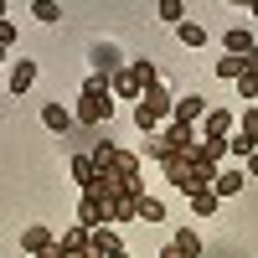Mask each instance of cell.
<instances>
[{"instance_id":"obj_1","label":"cell","mask_w":258,"mask_h":258,"mask_svg":"<svg viewBox=\"0 0 258 258\" xmlns=\"http://www.w3.org/2000/svg\"><path fill=\"white\" fill-rule=\"evenodd\" d=\"M217 170H222V165H212V160L202 155V145H197V150H186V155H170V160H165V181L191 202V197H202V191L217 186Z\"/></svg>"},{"instance_id":"obj_2","label":"cell","mask_w":258,"mask_h":258,"mask_svg":"<svg viewBox=\"0 0 258 258\" xmlns=\"http://www.w3.org/2000/svg\"><path fill=\"white\" fill-rule=\"evenodd\" d=\"M197 145H202L197 124H176V119H170L160 135H145V140H140V155H155V160L165 165L170 155H186V150H197Z\"/></svg>"},{"instance_id":"obj_3","label":"cell","mask_w":258,"mask_h":258,"mask_svg":"<svg viewBox=\"0 0 258 258\" xmlns=\"http://www.w3.org/2000/svg\"><path fill=\"white\" fill-rule=\"evenodd\" d=\"M78 124H103V119H109L114 114V88H109V78H88V83H83V93H78Z\"/></svg>"},{"instance_id":"obj_4","label":"cell","mask_w":258,"mask_h":258,"mask_svg":"<svg viewBox=\"0 0 258 258\" xmlns=\"http://www.w3.org/2000/svg\"><path fill=\"white\" fill-rule=\"evenodd\" d=\"M165 119H176V98H170L165 83H155V88L135 103V129H140V135H155Z\"/></svg>"},{"instance_id":"obj_5","label":"cell","mask_w":258,"mask_h":258,"mask_svg":"<svg viewBox=\"0 0 258 258\" xmlns=\"http://www.w3.org/2000/svg\"><path fill=\"white\" fill-rule=\"evenodd\" d=\"M21 248H26V253H31V258H47V253H52V248H57V232H52V227H47V222H31V227H26V232H21Z\"/></svg>"},{"instance_id":"obj_6","label":"cell","mask_w":258,"mask_h":258,"mask_svg":"<svg viewBox=\"0 0 258 258\" xmlns=\"http://www.w3.org/2000/svg\"><path fill=\"white\" fill-rule=\"evenodd\" d=\"M93 73H98V78L124 73V57H119V47H114V41H93Z\"/></svg>"},{"instance_id":"obj_7","label":"cell","mask_w":258,"mask_h":258,"mask_svg":"<svg viewBox=\"0 0 258 258\" xmlns=\"http://www.w3.org/2000/svg\"><path fill=\"white\" fill-rule=\"evenodd\" d=\"M232 129H238V119H232L227 109H212L202 119V140H232Z\"/></svg>"},{"instance_id":"obj_8","label":"cell","mask_w":258,"mask_h":258,"mask_svg":"<svg viewBox=\"0 0 258 258\" xmlns=\"http://www.w3.org/2000/svg\"><path fill=\"white\" fill-rule=\"evenodd\" d=\"M212 114V103L202 98V93H181L176 98V124H197V119H207Z\"/></svg>"},{"instance_id":"obj_9","label":"cell","mask_w":258,"mask_h":258,"mask_svg":"<svg viewBox=\"0 0 258 258\" xmlns=\"http://www.w3.org/2000/svg\"><path fill=\"white\" fill-rule=\"evenodd\" d=\"M36 83V62L31 57H16V68H11V78H6V88H11V98H21Z\"/></svg>"},{"instance_id":"obj_10","label":"cell","mask_w":258,"mask_h":258,"mask_svg":"<svg viewBox=\"0 0 258 258\" xmlns=\"http://www.w3.org/2000/svg\"><path fill=\"white\" fill-rule=\"evenodd\" d=\"M222 52L227 57H248V52H258V41H253L248 26H232V31H222Z\"/></svg>"},{"instance_id":"obj_11","label":"cell","mask_w":258,"mask_h":258,"mask_svg":"<svg viewBox=\"0 0 258 258\" xmlns=\"http://www.w3.org/2000/svg\"><path fill=\"white\" fill-rule=\"evenodd\" d=\"M243 186H248V170L227 165V170H217V186H212V191H217V197H238Z\"/></svg>"},{"instance_id":"obj_12","label":"cell","mask_w":258,"mask_h":258,"mask_svg":"<svg viewBox=\"0 0 258 258\" xmlns=\"http://www.w3.org/2000/svg\"><path fill=\"white\" fill-rule=\"evenodd\" d=\"M109 88H114V98H135V103L145 98V88H140V83H135V73H129V68L109 78Z\"/></svg>"},{"instance_id":"obj_13","label":"cell","mask_w":258,"mask_h":258,"mask_svg":"<svg viewBox=\"0 0 258 258\" xmlns=\"http://www.w3.org/2000/svg\"><path fill=\"white\" fill-rule=\"evenodd\" d=\"M78 114H68V109H62V103H47V109H41V124H47L52 129V135H62V129H68Z\"/></svg>"},{"instance_id":"obj_14","label":"cell","mask_w":258,"mask_h":258,"mask_svg":"<svg viewBox=\"0 0 258 258\" xmlns=\"http://www.w3.org/2000/svg\"><path fill=\"white\" fill-rule=\"evenodd\" d=\"M93 176H98V165H93V155H73V181L88 191L93 186Z\"/></svg>"},{"instance_id":"obj_15","label":"cell","mask_w":258,"mask_h":258,"mask_svg":"<svg viewBox=\"0 0 258 258\" xmlns=\"http://www.w3.org/2000/svg\"><path fill=\"white\" fill-rule=\"evenodd\" d=\"M129 73H135V83H140L145 93H150V88L160 83V78H155V62H145V57H140V62H129Z\"/></svg>"},{"instance_id":"obj_16","label":"cell","mask_w":258,"mask_h":258,"mask_svg":"<svg viewBox=\"0 0 258 258\" xmlns=\"http://www.w3.org/2000/svg\"><path fill=\"white\" fill-rule=\"evenodd\" d=\"M217 207H222L217 191H202V197H191V212H197V217H217Z\"/></svg>"},{"instance_id":"obj_17","label":"cell","mask_w":258,"mask_h":258,"mask_svg":"<svg viewBox=\"0 0 258 258\" xmlns=\"http://www.w3.org/2000/svg\"><path fill=\"white\" fill-rule=\"evenodd\" d=\"M217 78H248V68H243V57H217Z\"/></svg>"},{"instance_id":"obj_18","label":"cell","mask_w":258,"mask_h":258,"mask_svg":"<svg viewBox=\"0 0 258 258\" xmlns=\"http://www.w3.org/2000/svg\"><path fill=\"white\" fill-rule=\"evenodd\" d=\"M176 248H181L186 258H197V253H202V238H197V227H181V232H176Z\"/></svg>"},{"instance_id":"obj_19","label":"cell","mask_w":258,"mask_h":258,"mask_svg":"<svg viewBox=\"0 0 258 258\" xmlns=\"http://www.w3.org/2000/svg\"><path fill=\"white\" fill-rule=\"evenodd\" d=\"M160 21H170V26H186V6H181V0H160Z\"/></svg>"},{"instance_id":"obj_20","label":"cell","mask_w":258,"mask_h":258,"mask_svg":"<svg viewBox=\"0 0 258 258\" xmlns=\"http://www.w3.org/2000/svg\"><path fill=\"white\" fill-rule=\"evenodd\" d=\"M140 222H165V207H160L155 197H145V202H140Z\"/></svg>"},{"instance_id":"obj_21","label":"cell","mask_w":258,"mask_h":258,"mask_svg":"<svg viewBox=\"0 0 258 258\" xmlns=\"http://www.w3.org/2000/svg\"><path fill=\"white\" fill-rule=\"evenodd\" d=\"M238 135H243V140H253V145H258V109H248V114H243V119H238Z\"/></svg>"},{"instance_id":"obj_22","label":"cell","mask_w":258,"mask_h":258,"mask_svg":"<svg viewBox=\"0 0 258 258\" xmlns=\"http://www.w3.org/2000/svg\"><path fill=\"white\" fill-rule=\"evenodd\" d=\"M181 31V41H186V47H202V41H207V31L197 26V21H186V26H176Z\"/></svg>"},{"instance_id":"obj_23","label":"cell","mask_w":258,"mask_h":258,"mask_svg":"<svg viewBox=\"0 0 258 258\" xmlns=\"http://www.w3.org/2000/svg\"><path fill=\"white\" fill-rule=\"evenodd\" d=\"M202 155H207L212 165H222V155H227V140H202Z\"/></svg>"},{"instance_id":"obj_24","label":"cell","mask_w":258,"mask_h":258,"mask_svg":"<svg viewBox=\"0 0 258 258\" xmlns=\"http://www.w3.org/2000/svg\"><path fill=\"white\" fill-rule=\"evenodd\" d=\"M36 21H47V26H57V21H62V6H52V0H41V6L31 11Z\"/></svg>"},{"instance_id":"obj_25","label":"cell","mask_w":258,"mask_h":258,"mask_svg":"<svg viewBox=\"0 0 258 258\" xmlns=\"http://www.w3.org/2000/svg\"><path fill=\"white\" fill-rule=\"evenodd\" d=\"M238 93L243 98H258V78H238Z\"/></svg>"},{"instance_id":"obj_26","label":"cell","mask_w":258,"mask_h":258,"mask_svg":"<svg viewBox=\"0 0 258 258\" xmlns=\"http://www.w3.org/2000/svg\"><path fill=\"white\" fill-rule=\"evenodd\" d=\"M243 170H248V181H258V155H248V165H243Z\"/></svg>"},{"instance_id":"obj_27","label":"cell","mask_w":258,"mask_h":258,"mask_svg":"<svg viewBox=\"0 0 258 258\" xmlns=\"http://www.w3.org/2000/svg\"><path fill=\"white\" fill-rule=\"evenodd\" d=\"M160 258H186V253H181V248H176V243H170V248H165V253H160Z\"/></svg>"},{"instance_id":"obj_28","label":"cell","mask_w":258,"mask_h":258,"mask_svg":"<svg viewBox=\"0 0 258 258\" xmlns=\"http://www.w3.org/2000/svg\"><path fill=\"white\" fill-rule=\"evenodd\" d=\"M248 16H253V21H258V0H253V11H248Z\"/></svg>"},{"instance_id":"obj_29","label":"cell","mask_w":258,"mask_h":258,"mask_svg":"<svg viewBox=\"0 0 258 258\" xmlns=\"http://www.w3.org/2000/svg\"><path fill=\"white\" fill-rule=\"evenodd\" d=\"M114 258H129V253H114Z\"/></svg>"}]
</instances>
